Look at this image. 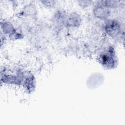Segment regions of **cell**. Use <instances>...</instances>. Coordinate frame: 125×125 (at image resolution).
<instances>
[{
    "label": "cell",
    "mask_w": 125,
    "mask_h": 125,
    "mask_svg": "<svg viewBox=\"0 0 125 125\" xmlns=\"http://www.w3.org/2000/svg\"><path fill=\"white\" fill-rule=\"evenodd\" d=\"M99 63L104 68L113 69L117 66V57L114 47L108 45L101 51L98 56Z\"/></svg>",
    "instance_id": "obj_2"
},
{
    "label": "cell",
    "mask_w": 125,
    "mask_h": 125,
    "mask_svg": "<svg viewBox=\"0 0 125 125\" xmlns=\"http://www.w3.org/2000/svg\"><path fill=\"white\" fill-rule=\"evenodd\" d=\"M25 74L26 72L20 68L4 67L1 70V82L7 84L22 85Z\"/></svg>",
    "instance_id": "obj_1"
},
{
    "label": "cell",
    "mask_w": 125,
    "mask_h": 125,
    "mask_svg": "<svg viewBox=\"0 0 125 125\" xmlns=\"http://www.w3.org/2000/svg\"><path fill=\"white\" fill-rule=\"evenodd\" d=\"M81 18L80 16L76 14H71L66 17L65 24L67 27H77L81 23Z\"/></svg>",
    "instance_id": "obj_5"
},
{
    "label": "cell",
    "mask_w": 125,
    "mask_h": 125,
    "mask_svg": "<svg viewBox=\"0 0 125 125\" xmlns=\"http://www.w3.org/2000/svg\"><path fill=\"white\" fill-rule=\"evenodd\" d=\"M103 30L109 37L114 38L121 35V24L117 20L108 19L104 21Z\"/></svg>",
    "instance_id": "obj_3"
},
{
    "label": "cell",
    "mask_w": 125,
    "mask_h": 125,
    "mask_svg": "<svg viewBox=\"0 0 125 125\" xmlns=\"http://www.w3.org/2000/svg\"><path fill=\"white\" fill-rule=\"evenodd\" d=\"M101 3L96 4L93 7V15L97 19L104 21L109 19L111 14V4L107 1H101Z\"/></svg>",
    "instance_id": "obj_4"
}]
</instances>
